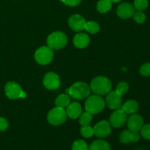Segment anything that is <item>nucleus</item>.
<instances>
[{"mask_svg": "<svg viewBox=\"0 0 150 150\" xmlns=\"http://www.w3.org/2000/svg\"><path fill=\"white\" fill-rule=\"evenodd\" d=\"M91 88L85 82L79 81L73 83L69 89L66 90L67 95L75 100H83L87 98L90 95Z\"/></svg>", "mask_w": 150, "mask_h": 150, "instance_id": "f257e3e1", "label": "nucleus"}, {"mask_svg": "<svg viewBox=\"0 0 150 150\" xmlns=\"http://www.w3.org/2000/svg\"><path fill=\"white\" fill-rule=\"evenodd\" d=\"M91 90L98 95H105L109 93L112 88L111 81L104 76H98L92 81Z\"/></svg>", "mask_w": 150, "mask_h": 150, "instance_id": "f03ea898", "label": "nucleus"}, {"mask_svg": "<svg viewBox=\"0 0 150 150\" xmlns=\"http://www.w3.org/2000/svg\"><path fill=\"white\" fill-rule=\"evenodd\" d=\"M105 105V101L100 95H94L87 98L85 102V109L93 115L102 111Z\"/></svg>", "mask_w": 150, "mask_h": 150, "instance_id": "7ed1b4c3", "label": "nucleus"}, {"mask_svg": "<svg viewBox=\"0 0 150 150\" xmlns=\"http://www.w3.org/2000/svg\"><path fill=\"white\" fill-rule=\"evenodd\" d=\"M67 38L64 32H54L47 38V45L52 50H59L65 47Z\"/></svg>", "mask_w": 150, "mask_h": 150, "instance_id": "20e7f679", "label": "nucleus"}, {"mask_svg": "<svg viewBox=\"0 0 150 150\" xmlns=\"http://www.w3.org/2000/svg\"><path fill=\"white\" fill-rule=\"evenodd\" d=\"M67 117L66 111L64 108L56 107L48 112L47 120L48 122L52 125L58 126L64 123Z\"/></svg>", "mask_w": 150, "mask_h": 150, "instance_id": "39448f33", "label": "nucleus"}, {"mask_svg": "<svg viewBox=\"0 0 150 150\" xmlns=\"http://www.w3.org/2000/svg\"><path fill=\"white\" fill-rule=\"evenodd\" d=\"M35 60L40 64L45 65L51 62L54 58V51L48 46H42L35 54Z\"/></svg>", "mask_w": 150, "mask_h": 150, "instance_id": "423d86ee", "label": "nucleus"}, {"mask_svg": "<svg viewBox=\"0 0 150 150\" xmlns=\"http://www.w3.org/2000/svg\"><path fill=\"white\" fill-rule=\"evenodd\" d=\"M4 90L6 95L10 99L16 100L18 98H25L26 97V94L22 90L20 85L16 82H7L4 87Z\"/></svg>", "mask_w": 150, "mask_h": 150, "instance_id": "0eeeda50", "label": "nucleus"}, {"mask_svg": "<svg viewBox=\"0 0 150 150\" xmlns=\"http://www.w3.org/2000/svg\"><path fill=\"white\" fill-rule=\"evenodd\" d=\"M127 119V114L122 108H118L110 117V125L115 128H120L125 124Z\"/></svg>", "mask_w": 150, "mask_h": 150, "instance_id": "6e6552de", "label": "nucleus"}, {"mask_svg": "<svg viewBox=\"0 0 150 150\" xmlns=\"http://www.w3.org/2000/svg\"><path fill=\"white\" fill-rule=\"evenodd\" d=\"M122 95L119 94L117 91H113L108 93L105 98V103L108 108L111 110H117L122 107Z\"/></svg>", "mask_w": 150, "mask_h": 150, "instance_id": "1a4fd4ad", "label": "nucleus"}, {"mask_svg": "<svg viewBox=\"0 0 150 150\" xmlns=\"http://www.w3.org/2000/svg\"><path fill=\"white\" fill-rule=\"evenodd\" d=\"M43 85L46 89L50 90L58 89L60 86L59 77L54 72H49L44 76Z\"/></svg>", "mask_w": 150, "mask_h": 150, "instance_id": "9d476101", "label": "nucleus"}, {"mask_svg": "<svg viewBox=\"0 0 150 150\" xmlns=\"http://www.w3.org/2000/svg\"><path fill=\"white\" fill-rule=\"evenodd\" d=\"M94 134L99 138H106L111 132V125L105 120L99 122L93 127Z\"/></svg>", "mask_w": 150, "mask_h": 150, "instance_id": "9b49d317", "label": "nucleus"}, {"mask_svg": "<svg viewBox=\"0 0 150 150\" xmlns=\"http://www.w3.org/2000/svg\"><path fill=\"white\" fill-rule=\"evenodd\" d=\"M86 21L81 16L78 14L72 15L68 19V25L72 30L75 32H81L85 29Z\"/></svg>", "mask_w": 150, "mask_h": 150, "instance_id": "f8f14e48", "label": "nucleus"}, {"mask_svg": "<svg viewBox=\"0 0 150 150\" xmlns=\"http://www.w3.org/2000/svg\"><path fill=\"white\" fill-rule=\"evenodd\" d=\"M127 125L128 130L134 132H139L144 125V120L140 114H130L127 119Z\"/></svg>", "mask_w": 150, "mask_h": 150, "instance_id": "ddd939ff", "label": "nucleus"}, {"mask_svg": "<svg viewBox=\"0 0 150 150\" xmlns=\"http://www.w3.org/2000/svg\"><path fill=\"white\" fill-rule=\"evenodd\" d=\"M117 16L122 19H128L133 16L135 8L133 4L128 2L122 3L118 6L117 10Z\"/></svg>", "mask_w": 150, "mask_h": 150, "instance_id": "4468645a", "label": "nucleus"}, {"mask_svg": "<svg viewBox=\"0 0 150 150\" xmlns=\"http://www.w3.org/2000/svg\"><path fill=\"white\" fill-rule=\"evenodd\" d=\"M140 139V135L139 132L131 131L130 130H124L120 136V141L122 144H129L130 142H139Z\"/></svg>", "mask_w": 150, "mask_h": 150, "instance_id": "2eb2a0df", "label": "nucleus"}, {"mask_svg": "<svg viewBox=\"0 0 150 150\" xmlns=\"http://www.w3.org/2000/svg\"><path fill=\"white\" fill-rule=\"evenodd\" d=\"M82 112V107L80 103L77 102H73L72 103L69 104L68 106L67 107L66 110V114L67 117L70 118L75 120L79 117V116L81 114Z\"/></svg>", "mask_w": 150, "mask_h": 150, "instance_id": "dca6fc26", "label": "nucleus"}, {"mask_svg": "<svg viewBox=\"0 0 150 150\" xmlns=\"http://www.w3.org/2000/svg\"><path fill=\"white\" fill-rule=\"evenodd\" d=\"M89 37L86 33L76 34L73 38V44L76 47L79 48H86L89 43Z\"/></svg>", "mask_w": 150, "mask_h": 150, "instance_id": "f3484780", "label": "nucleus"}, {"mask_svg": "<svg viewBox=\"0 0 150 150\" xmlns=\"http://www.w3.org/2000/svg\"><path fill=\"white\" fill-rule=\"evenodd\" d=\"M121 108L127 114H136L139 110V103L136 100H130L123 104Z\"/></svg>", "mask_w": 150, "mask_h": 150, "instance_id": "a211bd4d", "label": "nucleus"}, {"mask_svg": "<svg viewBox=\"0 0 150 150\" xmlns=\"http://www.w3.org/2000/svg\"><path fill=\"white\" fill-rule=\"evenodd\" d=\"M70 103V97L67 94H61L55 100L56 107L64 108H67Z\"/></svg>", "mask_w": 150, "mask_h": 150, "instance_id": "6ab92c4d", "label": "nucleus"}, {"mask_svg": "<svg viewBox=\"0 0 150 150\" xmlns=\"http://www.w3.org/2000/svg\"><path fill=\"white\" fill-rule=\"evenodd\" d=\"M89 150H111V146L105 141L96 140L92 142Z\"/></svg>", "mask_w": 150, "mask_h": 150, "instance_id": "aec40b11", "label": "nucleus"}, {"mask_svg": "<svg viewBox=\"0 0 150 150\" xmlns=\"http://www.w3.org/2000/svg\"><path fill=\"white\" fill-rule=\"evenodd\" d=\"M112 7V1L111 0H100L97 3V10L100 13H108Z\"/></svg>", "mask_w": 150, "mask_h": 150, "instance_id": "412c9836", "label": "nucleus"}, {"mask_svg": "<svg viewBox=\"0 0 150 150\" xmlns=\"http://www.w3.org/2000/svg\"><path fill=\"white\" fill-rule=\"evenodd\" d=\"M92 121V114L88 111L83 113L79 116V123L82 126L89 125Z\"/></svg>", "mask_w": 150, "mask_h": 150, "instance_id": "4be33fe9", "label": "nucleus"}, {"mask_svg": "<svg viewBox=\"0 0 150 150\" xmlns=\"http://www.w3.org/2000/svg\"><path fill=\"white\" fill-rule=\"evenodd\" d=\"M85 29L90 34H96L100 31V25L95 21L86 22Z\"/></svg>", "mask_w": 150, "mask_h": 150, "instance_id": "5701e85b", "label": "nucleus"}, {"mask_svg": "<svg viewBox=\"0 0 150 150\" xmlns=\"http://www.w3.org/2000/svg\"><path fill=\"white\" fill-rule=\"evenodd\" d=\"M148 5H149L148 0H135L133 7L135 10L138 11H143L147 8Z\"/></svg>", "mask_w": 150, "mask_h": 150, "instance_id": "b1692460", "label": "nucleus"}, {"mask_svg": "<svg viewBox=\"0 0 150 150\" xmlns=\"http://www.w3.org/2000/svg\"><path fill=\"white\" fill-rule=\"evenodd\" d=\"M72 150H89V147L84 141L77 140L73 142L72 145Z\"/></svg>", "mask_w": 150, "mask_h": 150, "instance_id": "393cba45", "label": "nucleus"}, {"mask_svg": "<svg viewBox=\"0 0 150 150\" xmlns=\"http://www.w3.org/2000/svg\"><path fill=\"white\" fill-rule=\"evenodd\" d=\"M81 134L84 138H90L94 135V130L92 127L89 125L82 126L81 128Z\"/></svg>", "mask_w": 150, "mask_h": 150, "instance_id": "a878e982", "label": "nucleus"}, {"mask_svg": "<svg viewBox=\"0 0 150 150\" xmlns=\"http://www.w3.org/2000/svg\"><path fill=\"white\" fill-rule=\"evenodd\" d=\"M129 89V84L126 81H121L118 83L117 86V91L119 94L121 95H124L128 91Z\"/></svg>", "mask_w": 150, "mask_h": 150, "instance_id": "bb28decb", "label": "nucleus"}, {"mask_svg": "<svg viewBox=\"0 0 150 150\" xmlns=\"http://www.w3.org/2000/svg\"><path fill=\"white\" fill-rule=\"evenodd\" d=\"M141 136L146 140H150V124L142 126L141 129Z\"/></svg>", "mask_w": 150, "mask_h": 150, "instance_id": "cd10ccee", "label": "nucleus"}, {"mask_svg": "<svg viewBox=\"0 0 150 150\" xmlns=\"http://www.w3.org/2000/svg\"><path fill=\"white\" fill-rule=\"evenodd\" d=\"M133 17L134 18L135 21L137 23H142L146 20V16H145V14L142 11L135 12Z\"/></svg>", "mask_w": 150, "mask_h": 150, "instance_id": "c85d7f7f", "label": "nucleus"}, {"mask_svg": "<svg viewBox=\"0 0 150 150\" xmlns=\"http://www.w3.org/2000/svg\"><path fill=\"white\" fill-rule=\"evenodd\" d=\"M139 72L142 76H146V77L150 76V63L148 62L142 64L139 69Z\"/></svg>", "mask_w": 150, "mask_h": 150, "instance_id": "c756f323", "label": "nucleus"}, {"mask_svg": "<svg viewBox=\"0 0 150 150\" xmlns=\"http://www.w3.org/2000/svg\"><path fill=\"white\" fill-rule=\"evenodd\" d=\"M60 1L69 7H76L80 4L81 0H60Z\"/></svg>", "mask_w": 150, "mask_h": 150, "instance_id": "7c9ffc66", "label": "nucleus"}, {"mask_svg": "<svg viewBox=\"0 0 150 150\" xmlns=\"http://www.w3.org/2000/svg\"><path fill=\"white\" fill-rule=\"evenodd\" d=\"M9 126L8 121L5 118L0 117V131H4Z\"/></svg>", "mask_w": 150, "mask_h": 150, "instance_id": "2f4dec72", "label": "nucleus"}, {"mask_svg": "<svg viewBox=\"0 0 150 150\" xmlns=\"http://www.w3.org/2000/svg\"><path fill=\"white\" fill-rule=\"evenodd\" d=\"M112 2H114V3H117V2H120V1H121L122 0H111Z\"/></svg>", "mask_w": 150, "mask_h": 150, "instance_id": "473e14b6", "label": "nucleus"}]
</instances>
